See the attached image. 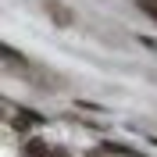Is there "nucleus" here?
Returning a JSON list of instances; mask_svg holds the SVG:
<instances>
[{"mask_svg":"<svg viewBox=\"0 0 157 157\" xmlns=\"http://www.w3.org/2000/svg\"><path fill=\"white\" fill-rule=\"evenodd\" d=\"M50 14H54L61 25H68V21H71V14H68V7H64V4H50Z\"/></svg>","mask_w":157,"mask_h":157,"instance_id":"obj_1","label":"nucleus"},{"mask_svg":"<svg viewBox=\"0 0 157 157\" xmlns=\"http://www.w3.org/2000/svg\"><path fill=\"white\" fill-rule=\"evenodd\" d=\"M25 154H29V157H47V143H39V139H29Z\"/></svg>","mask_w":157,"mask_h":157,"instance_id":"obj_2","label":"nucleus"},{"mask_svg":"<svg viewBox=\"0 0 157 157\" xmlns=\"http://www.w3.org/2000/svg\"><path fill=\"white\" fill-rule=\"evenodd\" d=\"M104 150H107V154H121V157H139V154H136L132 147H121V143H107Z\"/></svg>","mask_w":157,"mask_h":157,"instance_id":"obj_3","label":"nucleus"},{"mask_svg":"<svg viewBox=\"0 0 157 157\" xmlns=\"http://www.w3.org/2000/svg\"><path fill=\"white\" fill-rule=\"evenodd\" d=\"M143 4H150V7H157V0H143Z\"/></svg>","mask_w":157,"mask_h":157,"instance_id":"obj_4","label":"nucleus"},{"mask_svg":"<svg viewBox=\"0 0 157 157\" xmlns=\"http://www.w3.org/2000/svg\"><path fill=\"white\" fill-rule=\"evenodd\" d=\"M54 157H68V154H64V150H57V154H54Z\"/></svg>","mask_w":157,"mask_h":157,"instance_id":"obj_5","label":"nucleus"},{"mask_svg":"<svg viewBox=\"0 0 157 157\" xmlns=\"http://www.w3.org/2000/svg\"><path fill=\"white\" fill-rule=\"evenodd\" d=\"M150 14H154V18H157V7H150Z\"/></svg>","mask_w":157,"mask_h":157,"instance_id":"obj_6","label":"nucleus"}]
</instances>
